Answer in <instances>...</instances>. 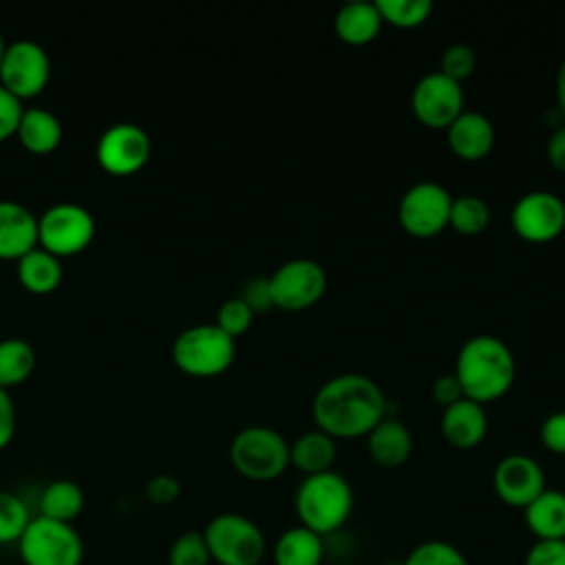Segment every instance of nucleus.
<instances>
[{"instance_id": "nucleus-18", "label": "nucleus", "mask_w": 565, "mask_h": 565, "mask_svg": "<svg viewBox=\"0 0 565 565\" xmlns=\"http://www.w3.org/2000/svg\"><path fill=\"white\" fill-rule=\"evenodd\" d=\"M38 245V216L22 203L0 199V258H20Z\"/></svg>"}, {"instance_id": "nucleus-7", "label": "nucleus", "mask_w": 565, "mask_h": 565, "mask_svg": "<svg viewBox=\"0 0 565 565\" xmlns=\"http://www.w3.org/2000/svg\"><path fill=\"white\" fill-rule=\"evenodd\" d=\"M24 565H82L84 543L71 523L33 516L18 541Z\"/></svg>"}, {"instance_id": "nucleus-31", "label": "nucleus", "mask_w": 565, "mask_h": 565, "mask_svg": "<svg viewBox=\"0 0 565 565\" xmlns=\"http://www.w3.org/2000/svg\"><path fill=\"white\" fill-rule=\"evenodd\" d=\"M402 565H468V558L459 547L441 539H428L417 543Z\"/></svg>"}, {"instance_id": "nucleus-23", "label": "nucleus", "mask_w": 565, "mask_h": 565, "mask_svg": "<svg viewBox=\"0 0 565 565\" xmlns=\"http://www.w3.org/2000/svg\"><path fill=\"white\" fill-rule=\"evenodd\" d=\"M324 536L311 532L305 525L287 527L274 543L276 565H322Z\"/></svg>"}, {"instance_id": "nucleus-24", "label": "nucleus", "mask_w": 565, "mask_h": 565, "mask_svg": "<svg viewBox=\"0 0 565 565\" xmlns=\"http://www.w3.org/2000/svg\"><path fill=\"white\" fill-rule=\"evenodd\" d=\"M15 135L26 150L42 154L57 148L62 139V124L57 115H53L49 108L29 106L22 110Z\"/></svg>"}, {"instance_id": "nucleus-11", "label": "nucleus", "mask_w": 565, "mask_h": 565, "mask_svg": "<svg viewBox=\"0 0 565 565\" xmlns=\"http://www.w3.org/2000/svg\"><path fill=\"white\" fill-rule=\"evenodd\" d=\"M510 223L525 243H550L565 230V203L554 192L532 190L514 203Z\"/></svg>"}, {"instance_id": "nucleus-15", "label": "nucleus", "mask_w": 565, "mask_h": 565, "mask_svg": "<svg viewBox=\"0 0 565 565\" xmlns=\"http://www.w3.org/2000/svg\"><path fill=\"white\" fill-rule=\"evenodd\" d=\"M97 161L113 174H130L150 157L148 132L132 121L110 124L97 139Z\"/></svg>"}, {"instance_id": "nucleus-32", "label": "nucleus", "mask_w": 565, "mask_h": 565, "mask_svg": "<svg viewBox=\"0 0 565 565\" xmlns=\"http://www.w3.org/2000/svg\"><path fill=\"white\" fill-rule=\"evenodd\" d=\"M212 556L203 532L179 534L168 550V565H210Z\"/></svg>"}, {"instance_id": "nucleus-44", "label": "nucleus", "mask_w": 565, "mask_h": 565, "mask_svg": "<svg viewBox=\"0 0 565 565\" xmlns=\"http://www.w3.org/2000/svg\"><path fill=\"white\" fill-rule=\"evenodd\" d=\"M4 49H7V44H4V38H2V33H0V64H2V55H4Z\"/></svg>"}, {"instance_id": "nucleus-39", "label": "nucleus", "mask_w": 565, "mask_h": 565, "mask_svg": "<svg viewBox=\"0 0 565 565\" xmlns=\"http://www.w3.org/2000/svg\"><path fill=\"white\" fill-rule=\"evenodd\" d=\"M181 494V483L172 475H154L146 483V497L154 505H168Z\"/></svg>"}, {"instance_id": "nucleus-38", "label": "nucleus", "mask_w": 565, "mask_h": 565, "mask_svg": "<svg viewBox=\"0 0 565 565\" xmlns=\"http://www.w3.org/2000/svg\"><path fill=\"white\" fill-rule=\"evenodd\" d=\"M241 300H245V305L254 311H267L274 307V298H271V287H269V278H252L245 282L241 296Z\"/></svg>"}, {"instance_id": "nucleus-16", "label": "nucleus", "mask_w": 565, "mask_h": 565, "mask_svg": "<svg viewBox=\"0 0 565 565\" xmlns=\"http://www.w3.org/2000/svg\"><path fill=\"white\" fill-rule=\"evenodd\" d=\"M446 141L452 154L461 161H481L494 146V126L486 115L477 110H463L446 128Z\"/></svg>"}, {"instance_id": "nucleus-8", "label": "nucleus", "mask_w": 565, "mask_h": 565, "mask_svg": "<svg viewBox=\"0 0 565 565\" xmlns=\"http://www.w3.org/2000/svg\"><path fill=\"white\" fill-rule=\"evenodd\" d=\"M452 196L435 181H419L411 185L397 205L402 230L413 238H433L448 227Z\"/></svg>"}, {"instance_id": "nucleus-40", "label": "nucleus", "mask_w": 565, "mask_h": 565, "mask_svg": "<svg viewBox=\"0 0 565 565\" xmlns=\"http://www.w3.org/2000/svg\"><path fill=\"white\" fill-rule=\"evenodd\" d=\"M430 395L433 399L441 406V408H448L452 406L455 402L463 399V391H461V384L459 380L455 377V373H446V375H439L433 386H430Z\"/></svg>"}, {"instance_id": "nucleus-14", "label": "nucleus", "mask_w": 565, "mask_h": 565, "mask_svg": "<svg viewBox=\"0 0 565 565\" xmlns=\"http://www.w3.org/2000/svg\"><path fill=\"white\" fill-rule=\"evenodd\" d=\"M492 488L501 503L523 510L545 490V472L534 457L512 452L494 466Z\"/></svg>"}, {"instance_id": "nucleus-2", "label": "nucleus", "mask_w": 565, "mask_h": 565, "mask_svg": "<svg viewBox=\"0 0 565 565\" xmlns=\"http://www.w3.org/2000/svg\"><path fill=\"white\" fill-rule=\"evenodd\" d=\"M452 373L461 384L463 397L486 406L512 388L516 364L503 340L479 333L461 344Z\"/></svg>"}, {"instance_id": "nucleus-6", "label": "nucleus", "mask_w": 565, "mask_h": 565, "mask_svg": "<svg viewBox=\"0 0 565 565\" xmlns=\"http://www.w3.org/2000/svg\"><path fill=\"white\" fill-rule=\"evenodd\" d=\"M203 536L212 561L218 565H260L267 554L263 530L238 512H223L210 519Z\"/></svg>"}, {"instance_id": "nucleus-13", "label": "nucleus", "mask_w": 565, "mask_h": 565, "mask_svg": "<svg viewBox=\"0 0 565 565\" xmlns=\"http://www.w3.org/2000/svg\"><path fill=\"white\" fill-rule=\"evenodd\" d=\"M49 73L51 62L42 44L29 38L7 44L0 64V84L15 97L24 99L38 95L46 86Z\"/></svg>"}, {"instance_id": "nucleus-3", "label": "nucleus", "mask_w": 565, "mask_h": 565, "mask_svg": "<svg viewBox=\"0 0 565 565\" xmlns=\"http://www.w3.org/2000/svg\"><path fill=\"white\" fill-rule=\"evenodd\" d=\"M353 488L335 470L309 475L300 481L294 508L300 525L327 536L338 532L353 512Z\"/></svg>"}, {"instance_id": "nucleus-25", "label": "nucleus", "mask_w": 565, "mask_h": 565, "mask_svg": "<svg viewBox=\"0 0 565 565\" xmlns=\"http://www.w3.org/2000/svg\"><path fill=\"white\" fill-rule=\"evenodd\" d=\"M18 278L26 289L35 294L53 291L62 280L60 256L35 245L18 258Z\"/></svg>"}, {"instance_id": "nucleus-43", "label": "nucleus", "mask_w": 565, "mask_h": 565, "mask_svg": "<svg viewBox=\"0 0 565 565\" xmlns=\"http://www.w3.org/2000/svg\"><path fill=\"white\" fill-rule=\"evenodd\" d=\"M556 102H558V108L565 117V60L556 73Z\"/></svg>"}, {"instance_id": "nucleus-36", "label": "nucleus", "mask_w": 565, "mask_h": 565, "mask_svg": "<svg viewBox=\"0 0 565 565\" xmlns=\"http://www.w3.org/2000/svg\"><path fill=\"white\" fill-rule=\"evenodd\" d=\"M523 565H565V541H534Z\"/></svg>"}, {"instance_id": "nucleus-26", "label": "nucleus", "mask_w": 565, "mask_h": 565, "mask_svg": "<svg viewBox=\"0 0 565 565\" xmlns=\"http://www.w3.org/2000/svg\"><path fill=\"white\" fill-rule=\"evenodd\" d=\"M84 508V492L71 479L51 481L40 494V514L71 523Z\"/></svg>"}, {"instance_id": "nucleus-30", "label": "nucleus", "mask_w": 565, "mask_h": 565, "mask_svg": "<svg viewBox=\"0 0 565 565\" xmlns=\"http://www.w3.org/2000/svg\"><path fill=\"white\" fill-rule=\"evenodd\" d=\"M33 516L26 503L7 490H0V545L18 543Z\"/></svg>"}, {"instance_id": "nucleus-17", "label": "nucleus", "mask_w": 565, "mask_h": 565, "mask_svg": "<svg viewBox=\"0 0 565 565\" xmlns=\"http://www.w3.org/2000/svg\"><path fill=\"white\" fill-rule=\"evenodd\" d=\"M441 437L457 450L477 448L488 433L486 408L468 397L455 402L441 413Z\"/></svg>"}, {"instance_id": "nucleus-37", "label": "nucleus", "mask_w": 565, "mask_h": 565, "mask_svg": "<svg viewBox=\"0 0 565 565\" xmlns=\"http://www.w3.org/2000/svg\"><path fill=\"white\" fill-rule=\"evenodd\" d=\"M541 444L554 455H565V411L545 417L541 424Z\"/></svg>"}, {"instance_id": "nucleus-34", "label": "nucleus", "mask_w": 565, "mask_h": 565, "mask_svg": "<svg viewBox=\"0 0 565 565\" xmlns=\"http://www.w3.org/2000/svg\"><path fill=\"white\" fill-rule=\"evenodd\" d=\"M254 322V311L245 305V300L236 298H227L218 311H216V327H221L227 335H232L234 340L238 335H243Z\"/></svg>"}, {"instance_id": "nucleus-9", "label": "nucleus", "mask_w": 565, "mask_h": 565, "mask_svg": "<svg viewBox=\"0 0 565 565\" xmlns=\"http://www.w3.org/2000/svg\"><path fill=\"white\" fill-rule=\"evenodd\" d=\"M95 234L93 214L71 201L55 203L38 216V245L55 256L82 252Z\"/></svg>"}, {"instance_id": "nucleus-12", "label": "nucleus", "mask_w": 565, "mask_h": 565, "mask_svg": "<svg viewBox=\"0 0 565 565\" xmlns=\"http://www.w3.org/2000/svg\"><path fill=\"white\" fill-rule=\"evenodd\" d=\"M411 108L422 126L446 130L466 110L463 88L439 71L426 73L413 88Z\"/></svg>"}, {"instance_id": "nucleus-21", "label": "nucleus", "mask_w": 565, "mask_h": 565, "mask_svg": "<svg viewBox=\"0 0 565 565\" xmlns=\"http://www.w3.org/2000/svg\"><path fill=\"white\" fill-rule=\"evenodd\" d=\"M382 18L375 2H349L338 9L333 29L338 40L349 46H364L373 42L382 31Z\"/></svg>"}, {"instance_id": "nucleus-42", "label": "nucleus", "mask_w": 565, "mask_h": 565, "mask_svg": "<svg viewBox=\"0 0 565 565\" xmlns=\"http://www.w3.org/2000/svg\"><path fill=\"white\" fill-rule=\"evenodd\" d=\"M547 161L554 170L565 172V126L556 128L547 141Z\"/></svg>"}, {"instance_id": "nucleus-29", "label": "nucleus", "mask_w": 565, "mask_h": 565, "mask_svg": "<svg viewBox=\"0 0 565 565\" xmlns=\"http://www.w3.org/2000/svg\"><path fill=\"white\" fill-rule=\"evenodd\" d=\"M375 7L382 22L395 29H417L433 13L430 0H377Z\"/></svg>"}, {"instance_id": "nucleus-41", "label": "nucleus", "mask_w": 565, "mask_h": 565, "mask_svg": "<svg viewBox=\"0 0 565 565\" xmlns=\"http://www.w3.org/2000/svg\"><path fill=\"white\" fill-rule=\"evenodd\" d=\"M15 433V406L4 386H0V448H4Z\"/></svg>"}, {"instance_id": "nucleus-20", "label": "nucleus", "mask_w": 565, "mask_h": 565, "mask_svg": "<svg viewBox=\"0 0 565 565\" xmlns=\"http://www.w3.org/2000/svg\"><path fill=\"white\" fill-rule=\"evenodd\" d=\"M523 516L536 541H565V490L545 488L523 508Z\"/></svg>"}, {"instance_id": "nucleus-19", "label": "nucleus", "mask_w": 565, "mask_h": 565, "mask_svg": "<svg viewBox=\"0 0 565 565\" xmlns=\"http://www.w3.org/2000/svg\"><path fill=\"white\" fill-rule=\"evenodd\" d=\"M366 450L373 463L382 468H399L413 452V435L404 422L386 415L366 435Z\"/></svg>"}, {"instance_id": "nucleus-4", "label": "nucleus", "mask_w": 565, "mask_h": 565, "mask_svg": "<svg viewBox=\"0 0 565 565\" xmlns=\"http://www.w3.org/2000/svg\"><path fill=\"white\" fill-rule=\"evenodd\" d=\"M230 461L249 481H274L289 468V444L269 426H245L230 444Z\"/></svg>"}, {"instance_id": "nucleus-5", "label": "nucleus", "mask_w": 565, "mask_h": 565, "mask_svg": "<svg viewBox=\"0 0 565 565\" xmlns=\"http://www.w3.org/2000/svg\"><path fill=\"white\" fill-rule=\"evenodd\" d=\"M236 355V340L214 322L183 329L172 344L177 366L196 377H212L230 369Z\"/></svg>"}, {"instance_id": "nucleus-33", "label": "nucleus", "mask_w": 565, "mask_h": 565, "mask_svg": "<svg viewBox=\"0 0 565 565\" xmlns=\"http://www.w3.org/2000/svg\"><path fill=\"white\" fill-rule=\"evenodd\" d=\"M477 68V53L472 46L463 44V42H457V44H450L444 53H441V60H439V73L450 77L452 82L461 84L463 79H468Z\"/></svg>"}, {"instance_id": "nucleus-28", "label": "nucleus", "mask_w": 565, "mask_h": 565, "mask_svg": "<svg viewBox=\"0 0 565 565\" xmlns=\"http://www.w3.org/2000/svg\"><path fill=\"white\" fill-rule=\"evenodd\" d=\"M490 225V207L475 194L452 196L448 227L461 236H479Z\"/></svg>"}, {"instance_id": "nucleus-10", "label": "nucleus", "mask_w": 565, "mask_h": 565, "mask_svg": "<svg viewBox=\"0 0 565 565\" xmlns=\"http://www.w3.org/2000/svg\"><path fill=\"white\" fill-rule=\"evenodd\" d=\"M274 307L282 311H305L320 302L327 291V274L311 258L285 260L269 276Z\"/></svg>"}, {"instance_id": "nucleus-35", "label": "nucleus", "mask_w": 565, "mask_h": 565, "mask_svg": "<svg viewBox=\"0 0 565 565\" xmlns=\"http://www.w3.org/2000/svg\"><path fill=\"white\" fill-rule=\"evenodd\" d=\"M22 110H24L22 99L0 84V141H4L18 130Z\"/></svg>"}, {"instance_id": "nucleus-22", "label": "nucleus", "mask_w": 565, "mask_h": 565, "mask_svg": "<svg viewBox=\"0 0 565 565\" xmlns=\"http://www.w3.org/2000/svg\"><path fill=\"white\" fill-rule=\"evenodd\" d=\"M335 439L327 433L313 428L302 435H298L289 444V466L300 470L305 477L320 475L327 470H333L335 461Z\"/></svg>"}, {"instance_id": "nucleus-1", "label": "nucleus", "mask_w": 565, "mask_h": 565, "mask_svg": "<svg viewBox=\"0 0 565 565\" xmlns=\"http://www.w3.org/2000/svg\"><path fill=\"white\" fill-rule=\"evenodd\" d=\"M311 415L316 428L329 437L358 439L386 417V397L371 377L342 373L316 391Z\"/></svg>"}, {"instance_id": "nucleus-27", "label": "nucleus", "mask_w": 565, "mask_h": 565, "mask_svg": "<svg viewBox=\"0 0 565 565\" xmlns=\"http://www.w3.org/2000/svg\"><path fill=\"white\" fill-rule=\"evenodd\" d=\"M35 366V351L24 338L11 335L0 340V386H11L31 375Z\"/></svg>"}]
</instances>
